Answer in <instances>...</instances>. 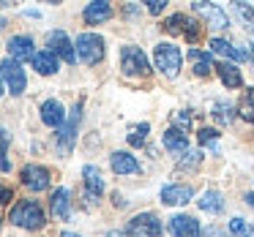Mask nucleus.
Listing matches in <instances>:
<instances>
[{
    "label": "nucleus",
    "mask_w": 254,
    "mask_h": 237,
    "mask_svg": "<svg viewBox=\"0 0 254 237\" xmlns=\"http://www.w3.org/2000/svg\"><path fill=\"white\" fill-rule=\"evenodd\" d=\"M8 221L17 226H22V229H41L44 226V210L39 207V202H33V199H25V202L14 204L11 213H8Z\"/></svg>",
    "instance_id": "1"
},
{
    "label": "nucleus",
    "mask_w": 254,
    "mask_h": 237,
    "mask_svg": "<svg viewBox=\"0 0 254 237\" xmlns=\"http://www.w3.org/2000/svg\"><path fill=\"white\" fill-rule=\"evenodd\" d=\"M74 49H77V57L85 66H96L104 57V39L99 33H79Z\"/></svg>",
    "instance_id": "2"
},
{
    "label": "nucleus",
    "mask_w": 254,
    "mask_h": 237,
    "mask_svg": "<svg viewBox=\"0 0 254 237\" xmlns=\"http://www.w3.org/2000/svg\"><path fill=\"white\" fill-rule=\"evenodd\" d=\"M121 71L126 77H148L150 71V63L145 57V52L134 44H126L121 47Z\"/></svg>",
    "instance_id": "3"
},
{
    "label": "nucleus",
    "mask_w": 254,
    "mask_h": 237,
    "mask_svg": "<svg viewBox=\"0 0 254 237\" xmlns=\"http://www.w3.org/2000/svg\"><path fill=\"white\" fill-rule=\"evenodd\" d=\"M156 68H159L161 74H164L167 79L178 77V71H181V49H178L175 44H167V41H161V44H156Z\"/></svg>",
    "instance_id": "4"
},
{
    "label": "nucleus",
    "mask_w": 254,
    "mask_h": 237,
    "mask_svg": "<svg viewBox=\"0 0 254 237\" xmlns=\"http://www.w3.org/2000/svg\"><path fill=\"white\" fill-rule=\"evenodd\" d=\"M161 232H164V224L156 213H139L126 226L128 237H161Z\"/></svg>",
    "instance_id": "5"
},
{
    "label": "nucleus",
    "mask_w": 254,
    "mask_h": 237,
    "mask_svg": "<svg viewBox=\"0 0 254 237\" xmlns=\"http://www.w3.org/2000/svg\"><path fill=\"white\" fill-rule=\"evenodd\" d=\"M0 77H3V82H6V88H8V93H11V95H22L25 93L28 77H25L22 66H19L17 60L6 57V60L0 63Z\"/></svg>",
    "instance_id": "6"
},
{
    "label": "nucleus",
    "mask_w": 254,
    "mask_h": 237,
    "mask_svg": "<svg viewBox=\"0 0 254 237\" xmlns=\"http://www.w3.org/2000/svg\"><path fill=\"white\" fill-rule=\"evenodd\" d=\"M79 117H82V104L74 106V109H71V117H68V120L63 123V128H58V150H61V153H68V150L74 147Z\"/></svg>",
    "instance_id": "7"
},
{
    "label": "nucleus",
    "mask_w": 254,
    "mask_h": 237,
    "mask_svg": "<svg viewBox=\"0 0 254 237\" xmlns=\"http://www.w3.org/2000/svg\"><path fill=\"white\" fill-rule=\"evenodd\" d=\"M47 44H50V52L55 57H63L66 63L77 60V49H74V44L68 41V36L63 33V30H52V33L47 36Z\"/></svg>",
    "instance_id": "8"
},
{
    "label": "nucleus",
    "mask_w": 254,
    "mask_h": 237,
    "mask_svg": "<svg viewBox=\"0 0 254 237\" xmlns=\"http://www.w3.org/2000/svg\"><path fill=\"white\" fill-rule=\"evenodd\" d=\"M19 177H22V186L30 188V191H44V188L50 186V172L39 164H28L19 172Z\"/></svg>",
    "instance_id": "9"
},
{
    "label": "nucleus",
    "mask_w": 254,
    "mask_h": 237,
    "mask_svg": "<svg viewBox=\"0 0 254 237\" xmlns=\"http://www.w3.org/2000/svg\"><path fill=\"white\" fill-rule=\"evenodd\" d=\"M191 196H194V186H186V183H170V186L161 188V202L170 204V207L186 204Z\"/></svg>",
    "instance_id": "10"
},
{
    "label": "nucleus",
    "mask_w": 254,
    "mask_h": 237,
    "mask_svg": "<svg viewBox=\"0 0 254 237\" xmlns=\"http://www.w3.org/2000/svg\"><path fill=\"white\" fill-rule=\"evenodd\" d=\"M194 11L202 14V17L210 22V28H216V30H227V28H230V19H227V14L221 11L219 6H213V3L197 0V3H194Z\"/></svg>",
    "instance_id": "11"
},
{
    "label": "nucleus",
    "mask_w": 254,
    "mask_h": 237,
    "mask_svg": "<svg viewBox=\"0 0 254 237\" xmlns=\"http://www.w3.org/2000/svg\"><path fill=\"white\" fill-rule=\"evenodd\" d=\"M170 232L175 237H199L202 226L194 215H175V218H170Z\"/></svg>",
    "instance_id": "12"
},
{
    "label": "nucleus",
    "mask_w": 254,
    "mask_h": 237,
    "mask_svg": "<svg viewBox=\"0 0 254 237\" xmlns=\"http://www.w3.org/2000/svg\"><path fill=\"white\" fill-rule=\"evenodd\" d=\"M8 55H11V60H17V63L33 60V57H36L33 39H30V36H14V39L8 41Z\"/></svg>",
    "instance_id": "13"
},
{
    "label": "nucleus",
    "mask_w": 254,
    "mask_h": 237,
    "mask_svg": "<svg viewBox=\"0 0 254 237\" xmlns=\"http://www.w3.org/2000/svg\"><path fill=\"white\" fill-rule=\"evenodd\" d=\"M41 120L50 128H63V123H66V109H63L61 101H55V98L44 101V104H41Z\"/></svg>",
    "instance_id": "14"
},
{
    "label": "nucleus",
    "mask_w": 254,
    "mask_h": 237,
    "mask_svg": "<svg viewBox=\"0 0 254 237\" xmlns=\"http://www.w3.org/2000/svg\"><path fill=\"white\" fill-rule=\"evenodd\" d=\"M110 164H112V172H118V175H137L139 172V161L131 153H123V150L110 155Z\"/></svg>",
    "instance_id": "15"
},
{
    "label": "nucleus",
    "mask_w": 254,
    "mask_h": 237,
    "mask_svg": "<svg viewBox=\"0 0 254 237\" xmlns=\"http://www.w3.org/2000/svg\"><path fill=\"white\" fill-rule=\"evenodd\" d=\"M161 142H164V147L170 153H178V155L189 153V134H183L181 128H167Z\"/></svg>",
    "instance_id": "16"
},
{
    "label": "nucleus",
    "mask_w": 254,
    "mask_h": 237,
    "mask_svg": "<svg viewBox=\"0 0 254 237\" xmlns=\"http://www.w3.org/2000/svg\"><path fill=\"white\" fill-rule=\"evenodd\" d=\"M71 193H68V188H58L55 193H52V199H50V207H52V215L55 218H61V221H66L68 215H71Z\"/></svg>",
    "instance_id": "17"
},
{
    "label": "nucleus",
    "mask_w": 254,
    "mask_h": 237,
    "mask_svg": "<svg viewBox=\"0 0 254 237\" xmlns=\"http://www.w3.org/2000/svg\"><path fill=\"white\" fill-rule=\"evenodd\" d=\"M110 17H112V6L104 3V0H96V3H90V6L82 11V19L88 25H101V22H107Z\"/></svg>",
    "instance_id": "18"
},
{
    "label": "nucleus",
    "mask_w": 254,
    "mask_h": 237,
    "mask_svg": "<svg viewBox=\"0 0 254 237\" xmlns=\"http://www.w3.org/2000/svg\"><path fill=\"white\" fill-rule=\"evenodd\" d=\"M85 175V191H88V199H99L104 193V180H101V172L96 169L93 164H88L82 169Z\"/></svg>",
    "instance_id": "19"
},
{
    "label": "nucleus",
    "mask_w": 254,
    "mask_h": 237,
    "mask_svg": "<svg viewBox=\"0 0 254 237\" xmlns=\"http://www.w3.org/2000/svg\"><path fill=\"white\" fill-rule=\"evenodd\" d=\"M208 47H210V52L227 57V60H235V63H243V60H246V52L238 49V47H232L230 41H224V39H210Z\"/></svg>",
    "instance_id": "20"
},
{
    "label": "nucleus",
    "mask_w": 254,
    "mask_h": 237,
    "mask_svg": "<svg viewBox=\"0 0 254 237\" xmlns=\"http://www.w3.org/2000/svg\"><path fill=\"white\" fill-rule=\"evenodd\" d=\"M189 63H191V68H194L197 77H208L210 68H216L210 52H202V49H189Z\"/></svg>",
    "instance_id": "21"
},
{
    "label": "nucleus",
    "mask_w": 254,
    "mask_h": 237,
    "mask_svg": "<svg viewBox=\"0 0 254 237\" xmlns=\"http://www.w3.org/2000/svg\"><path fill=\"white\" fill-rule=\"evenodd\" d=\"M197 204L205 213H213V215H219L221 210H224V199H221V193L216 191V188H208V191L202 193V199H197Z\"/></svg>",
    "instance_id": "22"
},
{
    "label": "nucleus",
    "mask_w": 254,
    "mask_h": 237,
    "mask_svg": "<svg viewBox=\"0 0 254 237\" xmlns=\"http://www.w3.org/2000/svg\"><path fill=\"white\" fill-rule=\"evenodd\" d=\"M33 68H36L39 74H44V77H50V74H55V71H58V57L52 55L50 49L36 52V57H33Z\"/></svg>",
    "instance_id": "23"
},
{
    "label": "nucleus",
    "mask_w": 254,
    "mask_h": 237,
    "mask_svg": "<svg viewBox=\"0 0 254 237\" xmlns=\"http://www.w3.org/2000/svg\"><path fill=\"white\" fill-rule=\"evenodd\" d=\"M216 71H219L221 82H224L227 88H241V85H243L241 71H238V68L232 66V63H219V66H216Z\"/></svg>",
    "instance_id": "24"
},
{
    "label": "nucleus",
    "mask_w": 254,
    "mask_h": 237,
    "mask_svg": "<svg viewBox=\"0 0 254 237\" xmlns=\"http://www.w3.org/2000/svg\"><path fill=\"white\" fill-rule=\"evenodd\" d=\"M238 115H241L243 120L254 123V88L243 90L241 101H238Z\"/></svg>",
    "instance_id": "25"
},
{
    "label": "nucleus",
    "mask_w": 254,
    "mask_h": 237,
    "mask_svg": "<svg viewBox=\"0 0 254 237\" xmlns=\"http://www.w3.org/2000/svg\"><path fill=\"white\" fill-rule=\"evenodd\" d=\"M148 131H150V126H148V123H139V126H131V131H128V144H134V147H142V144L148 142Z\"/></svg>",
    "instance_id": "26"
},
{
    "label": "nucleus",
    "mask_w": 254,
    "mask_h": 237,
    "mask_svg": "<svg viewBox=\"0 0 254 237\" xmlns=\"http://www.w3.org/2000/svg\"><path fill=\"white\" fill-rule=\"evenodd\" d=\"M183 36H186L189 41H199V36H202V28H199V22L197 19H191V17H183Z\"/></svg>",
    "instance_id": "27"
},
{
    "label": "nucleus",
    "mask_w": 254,
    "mask_h": 237,
    "mask_svg": "<svg viewBox=\"0 0 254 237\" xmlns=\"http://www.w3.org/2000/svg\"><path fill=\"white\" fill-rule=\"evenodd\" d=\"M8 144H11V137H8V131H3V128H0V172L11 169V164H8V158H6Z\"/></svg>",
    "instance_id": "28"
},
{
    "label": "nucleus",
    "mask_w": 254,
    "mask_h": 237,
    "mask_svg": "<svg viewBox=\"0 0 254 237\" xmlns=\"http://www.w3.org/2000/svg\"><path fill=\"white\" fill-rule=\"evenodd\" d=\"M230 235L232 237H254V229L243 218H232L230 221Z\"/></svg>",
    "instance_id": "29"
},
{
    "label": "nucleus",
    "mask_w": 254,
    "mask_h": 237,
    "mask_svg": "<svg viewBox=\"0 0 254 237\" xmlns=\"http://www.w3.org/2000/svg\"><path fill=\"white\" fill-rule=\"evenodd\" d=\"M183 17H186V14H172V17L164 22L167 33L170 36H183Z\"/></svg>",
    "instance_id": "30"
},
{
    "label": "nucleus",
    "mask_w": 254,
    "mask_h": 237,
    "mask_svg": "<svg viewBox=\"0 0 254 237\" xmlns=\"http://www.w3.org/2000/svg\"><path fill=\"white\" fill-rule=\"evenodd\" d=\"M199 161H202V153H194V150H189V153H183L181 164H178V169H197Z\"/></svg>",
    "instance_id": "31"
},
{
    "label": "nucleus",
    "mask_w": 254,
    "mask_h": 237,
    "mask_svg": "<svg viewBox=\"0 0 254 237\" xmlns=\"http://www.w3.org/2000/svg\"><path fill=\"white\" fill-rule=\"evenodd\" d=\"M235 11L241 14V17L246 19V25H249V28L254 30V8L249 6V3H235Z\"/></svg>",
    "instance_id": "32"
},
{
    "label": "nucleus",
    "mask_w": 254,
    "mask_h": 237,
    "mask_svg": "<svg viewBox=\"0 0 254 237\" xmlns=\"http://www.w3.org/2000/svg\"><path fill=\"white\" fill-rule=\"evenodd\" d=\"M219 139V131L216 128H202L199 131V144H210V142H216Z\"/></svg>",
    "instance_id": "33"
},
{
    "label": "nucleus",
    "mask_w": 254,
    "mask_h": 237,
    "mask_svg": "<svg viewBox=\"0 0 254 237\" xmlns=\"http://www.w3.org/2000/svg\"><path fill=\"white\" fill-rule=\"evenodd\" d=\"M164 8H167V0H150V3H148V11L150 14H161Z\"/></svg>",
    "instance_id": "34"
},
{
    "label": "nucleus",
    "mask_w": 254,
    "mask_h": 237,
    "mask_svg": "<svg viewBox=\"0 0 254 237\" xmlns=\"http://www.w3.org/2000/svg\"><path fill=\"white\" fill-rule=\"evenodd\" d=\"M216 109H219L216 115H219L224 123H230V120H232V115H227V112H230V106H227V104H216Z\"/></svg>",
    "instance_id": "35"
},
{
    "label": "nucleus",
    "mask_w": 254,
    "mask_h": 237,
    "mask_svg": "<svg viewBox=\"0 0 254 237\" xmlns=\"http://www.w3.org/2000/svg\"><path fill=\"white\" fill-rule=\"evenodd\" d=\"M8 202H11V188L0 186V204H8Z\"/></svg>",
    "instance_id": "36"
},
{
    "label": "nucleus",
    "mask_w": 254,
    "mask_h": 237,
    "mask_svg": "<svg viewBox=\"0 0 254 237\" xmlns=\"http://www.w3.org/2000/svg\"><path fill=\"white\" fill-rule=\"evenodd\" d=\"M175 120H178V123H189V126H191V115H183V112H178Z\"/></svg>",
    "instance_id": "37"
},
{
    "label": "nucleus",
    "mask_w": 254,
    "mask_h": 237,
    "mask_svg": "<svg viewBox=\"0 0 254 237\" xmlns=\"http://www.w3.org/2000/svg\"><path fill=\"white\" fill-rule=\"evenodd\" d=\"M205 237H224V232H219V229H210Z\"/></svg>",
    "instance_id": "38"
},
{
    "label": "nucleus",
    "mask_w": 254,
    "mask_h": 237,
    "mask_svg": "<svg viewBox=\"0 0 254 237\" xmlns=\"http://www.w3.org/2000/svg\"><path fill=\"white\" fill-rule=\"evenodd\" d=\"M107 237H128V235H123V232H107Z\"/></svg>",
    "instance_id": "39"
},
{
    "label": "nucleus",
    "mask_w": 254,
    "mask_h": 237,
    "mask_svg": "<svg viewBox=\"0 0 254 237\" xmlns=\"http://www.w3.org/2000/svg\"><path fill=\"white\" fill-rule=\"evenodd\" d=\"M246 204H252V207H254V191L246 193Z\"/></svg>",
    "instance_id": "40"
},
{
    "label": "nucleus",
    "mask_w": 254,
    "mask_h": 237,
    "mask_svg": "<svg viewBox=\"0 0 254 237\" xmlns=\"http://www.w3.org/2000/svg\"><path fill=\"white\" fill-rule=\"evenodd\" d=\"M3 90H6V82H3V77H0V95H3Z\"/></svg>",
    "instance_id": "41"
},
{
    "label": "nucleus",
    "mask_w": 254,
    "mask_h": 237,
    "mask_svg": "<svg viewBox=\"0 0 254 237\" xmlns=\"http://www.w3.org/2000/svg\"><path fill=\"white\" fill-rule=\"evenodd\" d=\"M63 237H82V235H74V232H66Z\"/></svg>",
    "instance_id": "42"
},
{
    "label": "nucleus",
    "mask_w": 254,
    "mask_h": 237,
    "mask_svg": "<svg viewBox=\"0 0 254 237\" xmlns=\"http://www.w3.org/2000/svg\"><path fill=\"white\" fill-rule=\"evenodd\" d=\"M3 25H6V19H3V17H0V30H3Z\"/></svg>",
    "instance_id": "43"
}]
</instances>
